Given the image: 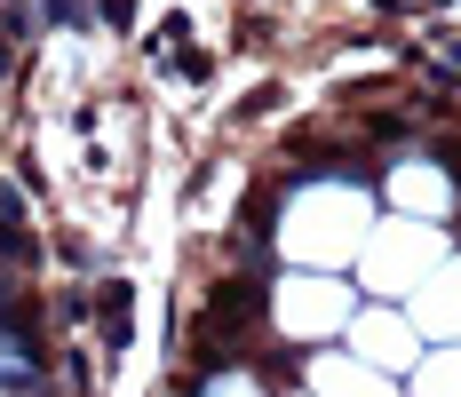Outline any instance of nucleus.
<instances>
[{"mask_svg": "<svg viewBox=\"0 0 461 397\" xmlns=\"http://www.w3.org/2000/svg\"><path fill=\"white\" fill-rule=\"evenodd\" d=\"M0 374H8V382H24V357H16V342H0Z\"/></svg>", "mask_w": 461, "mask_h": 397, "instance_id": "f257e3e1", "label": "nucleus"}]
</instances>
